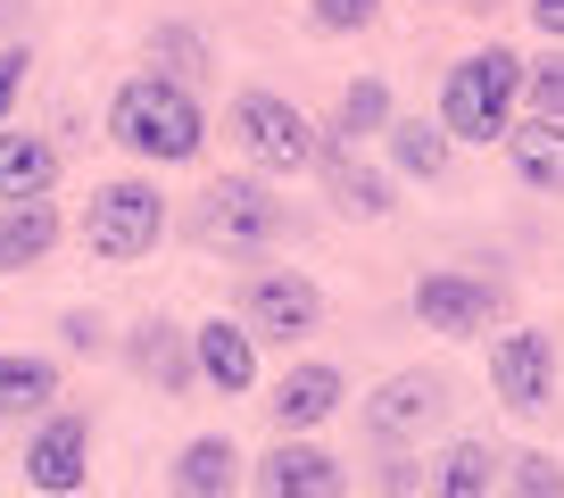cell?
Instances as JSON below:
<instances>
[{
	"mask_svg": "<svg viewBox=\"0 0 564 498\" xmlns=\"http://www.w3.org/2000/svg\"><path fill=\"white\" fill-rule=\"evenodd\" d=\"M108 133H117L133 159H150V166H192L199 150H208L199 91L166 84V75H133V84L108 100Z\"/></svg>",
	"mask_w": 564,
	"mask_h": 498,
	"instance_id": "6da1fadb",
	"label": "cell"
},
{
	"mask_svg": "<svg viewBox=\"0 0 564 498\" xmlns=\"http://www.w3.org/2000/svg\"><path fill=\"white\" fill-rule=\"evenodd\" d=\"M514 108H523V58L507 51V42H490V51L457 58L441 84V133L448 142H507Z\"/></svg>",
	"mask_w": 564,
	"mask_h": 498,
	"instance_id": "7a4b0ae2",
	"label": "cell"
},
{
	"mask_svg": "<svg viewBox=\"0 0 564 498\" xmlns=\"http://www.w3.org/2000/svg\"><path fill=\"white\" fill-rule=\"evenodd\" d=\"M166 232V199L150 175H124V183H100L84 208V241L91 258H117V267H133V258H150Z\"/></svg>",
	"mask_w": 564,
	"mask_h": 498,
	"instance_id": "3957f363",
	"label": "cell"
},
{
	"mask_svg": "<svg viewBox=\"0 0 564 498\" xmlns=\"http://www.w3.org/2000/svg\"><path fill=\"white\" fill-rule=\"evenodd\" d=\"M232 133H241V150L265 166V175H300V166H316V150H324L316 124L282 100V91H258V84L232 100Z\"/></svg>",
	"mask_w": 564,
	"mask_h": 498,
	"instance_id": "277c9868",
	"label": "cell"
},
{
	"mask_svg": "<svg viewBox=\"0 0 564 498\" xmlns=\"http://www.w3.org/2000/svg\"><path fill=\"white\" fill-rule=\"evenodd\" d=\"M324 324V291L307 283L300 267H258L249 274V291H241V333L249 340H307Z\"/></svg>",
	"mask_w": 564,
	"mask_h": 498,
	"instance_id": "5b68a950",
	"label": "cell"
},
{
	"mask_svg": "<svg viewBox=\"0 0 564 498\" xmlns=\"http://www.w3.org/2000/svg\"><path fill=\"white\" fill-rule=\"evenodd\" d=\"M415 316H423V333L474 340V333H490V324L507 316V291H498L490 274H465V267H432V274L415 283Z\"/></svg>",
	"mask_w": 564,
	"mask_h": 498,
	"instance_id": "8992f818",
	"label": "cell"
},
{
	"mask_svg": "<svg viewBox=\"0 0 564 498\" xmlns=\"http://www.w3.org/2000/svg\"><path fill=\"white\" fill-rule=\"evenodd\" d=\"M199 232L225 241V249H274L282 232H291V208H282L258 175H225V183H208V216H199Z\"/></svg>",
	"mask_w": 564,
	"mask_h": 498,
	"instance_id": "52a82bcc",
	"label": "cell"
},
{
	"mask_svg": "<svg viewBox=\"0 0 564 498\" xmlns=\"http://www.w3.org/2000/svg\"><path fill=\"white\" fill-rule=\"evenodd\" d=\"M490 391L507 399L514 415H540L556 399V340L547 333H507L490 349Z\"/></svg>",
	"mask_w": 564,
	"mask_h": 498,
	"instance_id": "ba28073f",
	"label": "cell"
},
{
	"mask_svg": "<svg viewBox=\"0 0 564 498\" xmlns=\"http://www.w3.org/2000/svg\"><path fill=\"white\" fill-rule=\"evenodd\" d=\"M448 415V382L441 374H390L382 391L366 399V432L373 441H423Z\"/></svg>",
	"mask_w": 564,
	"mask_h": 498,
	"instance_id": "9c48e42d",
	"label": "cell"
},
{
	"mask_svg": "<svg viewBox=\"0 0 564 498\" xmlns=\"http://www.w3.org/2000/svg\"><path fill=\"white\" fill-rule=\"evenodd\" d=\"M349 490V465L316 441H282L258 457V498H340Z\"/></svg>",
	"mask_w": 564,
	"mask_h": 498,
	"instance_id": "30bf717a",
	"label": "cell"
},
{
	"mask_svg": "<svg viewBox=\"0 0 564 498\" xmlns=\"http://www.w3.org/2000/svg\"><path fill=\"white\" fill-rule=\"evenodd\" d=\"M84 465H91V415H51V424L25 441V481L51 498L84 490Z\"/></svg>",
	"mask_w": 564,
	"mask_h": 498,
	"instance_id": "8fae6325",
	"label": "cell"
},
{
	"mask_svg": "<svg viewBox=\"0 0 564 498\" xmlns=\"http://www.w3.org/2000/svg\"><path fill=\"white\" fill-rule=\"evenodd\" d=\"M340 399H349L340 366H291L274 382V399H265V415L282 424V441H300V432H316L324 415H340Z\"/></svg>",
	"mask_w": 564,
	"mask_h": 498,
	"instance_id": "7c38bea8",
	"label": "cell"
},
{
	"mask_svg": "<svg viewBox=\"0 0 564 498\" xmlns=\"http://www.w3.org/2000/svg\"><path fill=\"white\" fill-rule=\"evenodd\" d=\"M124 357H133V374H141V382H159L166 399H183V391L199 382L192 333H183V324H166V316H141L133 333H124Z\"/></svg>",
	"mask_w": 564,
	"mask_h": 498,
	"instance_id": "4fadbf2b",
	"label": "cell"
},
{
	"mask_svg": "<svg viewBox=\"0 0 564 498\" xmlns=\"http://www.w3.org/2000/svg\"><path fill=\"white\" fill-rule=\"evenodd\" d=\"M192 366H199V382H216L225 399H241L249 382H258V340H249L241 324L216 316V324H199V333H192Z\"/></svg>",
	"mask_w": 564,
	"mask_h": 498,
	"instance_id": "5bb4252c",
	"label": "cell"
},
{
	"mask_svg": "<svg viewBox=\"0 0 564 498\" xmlns=\"http://www.w3.org/2000/svg\"><path fill=\"white\" fill-rule=\"evenodd\" d=\"M507 166L523 192H564V124H540V117L507 124Z\"/></svg>",
	"mask_w": 564,
	"mask_h": 498,
	"instance_id": "9a60e30c",
	"label": "cell"
},
{
	"mask_svg": "<svg viewBox=\"0 0 564 498\" xmlns=\"http://www.w3.org/2000/svg\"><path fill=\"white\" fill-rule=\"evenodd\" d=\"M175 498H225L232 481H241V448L225 441V432H199V441H183V457H175Z\"/></svg>",
	"mask_w": 564,
	"mask_h": 498,
	"instance_id": "2e32d148",
	"label": "cell"
},
{
	"mask_svg": "<svg viewBox=\"0 0 564 498\" xmlns=\"http://www.w3.org/2000/svg\"><path fill=\"white\" fill-rule=\"evenodd\" d=\"M58 183V150L42 133H0V199L25 208V199H51Z\"/></svg>",
	"mask_w": 564,
	"mask_h": 498,
	"instance_id": "e0dca14e",
	"label": "cell"
},
{
	"mask_svg": "<svg viewBox=\"0 0 564 498\" xmlns=\"http://www.w3.org/2000/svg\"><path fill=\"white\" fill-rule=\"evenodd\" d=\"M58 249V208L51 199H25V208H0V274H25Z\"/></svg>",
	"mask_w": 564,
	"mask_h": 498,
	"instance_id": "ac0fdd59",
	"label": "cell"
},
{
	"mask_svg": "<svg viewBox=\"0 0 564 498\" xmlns=\"http://www.w3.org/2000/svg\"><path fill=\"white\" fill-rule=\"evenodd\" d=\"M316 166H324V183H333V199L349 216H390V175H382V166H366L357 150H340V142H324Z\"/></svg>",
	"mask_w": 564,
	"mask_h": 498,
	"instance_id": "d6986e66",
	"label": "cell"
},
{
	"mask_svg": "<svg viewBox=\"0 0 564 498\" xmlns=\"http://www.w3.org/2000/svg\"><path fill=\"white\" fill-rule=\"evenodd\" d=\"M51 399H58V366H51V357H25V349L0 357V424H18V415H42Z\"/></svg>",
	"mask_w": 564,
	"mask_h": 498,
	"instance_id": "ffe728a7",
	"label": "cell"
},
{
	"mask_svg": "<svg viewBox=\"0 0 564 498\" xmlns=\"http://www.w3.org/2000/svg\"><path fill=\"white\" fill-rule=\"evenodd\" d=\"M382 142H390V166H406V175H423V183L448 166V133H441V124H423V117H390Z\"/></svg>",
	"mask_w": 564,
	"mask_h": 498,
	"instance_id": "44dd1931",
	"label": "cell"
},
{
	"mask_svg": "<svg viewBox=\"0 0 564 498\" xmlns=\"http://www.w3.org/2000/svg\"><path fill=\"white\" fill-rule=\"evenodd\" d=\"M490 481H498L490 441H457L441 465H432V498H490Z\"/></svg>",
	"mask_w": 564,
	"mask_h": 498,
	"instance_id": "7402d4cb",
	"label": "cell"
},
{
	"mask_svg": "<svg viewBox=\"0 0 564 498\" xmlns=\"http://www.w3.org/2000/svg\"><path fill=\"white\" fill-rule=\"evenodd\" d=\"M390 124V84L382 75H357L349 91H340V108H333V142L349 150V142H366V133H382Z\"/></svg>",
	"mask_w": 564,
	"mask_h": 498,
	"instance_id": "603a6c76",
	"label": "cell"
},
{
	"mask_svg": "<svg viewBox=\"0 0 564 498\" xmlns=\"http://www.w3.org/2000/svg\"><path fill=\"white\" fill-rule=\"evenodd\" d=\"M150 58H159V67H166V84H183V91H192L199 75H208V42H199L192 25H159V34H150Z\"/></svg>",
	"mask_w": 564,
	"mask_h": 498,
	"instance_id": "cb8c5ba5",
	"label": "cell"
},
{
	"mask_svg": "<svg viewBox=\"0 0 564 498\" xmlns=\"http://www.w3.org/2000/svg\"><path fill=\"white\" fill-rule=\"evenodd\" d=\"M523 108H531L540 124H564V51L523 58Z\"/></svg>",
	"mask_w": 564,
	"mask_h": 498,
	"instance_id": "d4e9b609",
	"label": "cell"
},
{
	"mask_svg": "<svg viewBox=\"0 0 564 498\" xmlns=\"http://www.w3.org/2000/svg\"><path fill=\"white\" fill-rule=\"evenodd\" d=\"M498 465H507V498H564V465L547 448H514Z\"/></svg>",
	"mask_w": 564,
	"mask_h": 498,
	"instance_id": "484cf974",
	"label": "cell"
},
{
	"mask_svg": "<svg viewBox=\"0 0 564 498\" xmlns=\"http://www.w3.org/2000/svg\"><path fill=\"white\" fill-rule=\"evenodd\" d=\"M307 18H316V34H357L382 18V0H307Z\"/></svg>",
	"mask_w": 564,
	"mask_h": 498,
	"instance_id": "4316f807",
	"label": "cell"
},
{
	"mask_svg": "<svg viewBox=\"0 0 564 498\" xmlns=\"http://www.w3.org/2000/svg\"><path fill=\"white\" fill-rule=\"evenodd\" d=\"M25 67H34L25 51H0V124H9V108H18V91H25Z\"/></svg>",
	"mask_w": 564,
	"mask_h": 498,
	"instance_id": "83f0119b",
	"label": "cell"
},
{
	"mask_svg": "<svg viewBox=\"0 0 564 498\" xmlns=\"http://www.w3.org/2000/svg\"><path fill=\"white\" fill-rule=\"evenodd\" d=\"M100 316H84V307H75V316H67V349H100Z\"/></svg>",
	"mask_w": 564,
	"mask_h": 498,
	"instance_id": "f1b7e54d",
	"label": "cell"
},
{
	"mask_svg": "<svg viewBox=\"0 0 564 498\" xmlns=\"http://www.w3.org/2000/svg\"><path fill=\"white\" fill-rule=\"evenodd\" d=\"M531 25H540L547 42H564V0H531Z\"/></svg>",
	"mask_w": 564,
	"mask_h": 498,
	"instance_id": "f546056e",
	"label": "cell"
},
{
	"mask_svg": "<svg viewBox=\"0 0 564 498\" xmlns=\"http://www.w3.org/2000/svg\"><path fill=\"white\" fill-rule=\"evenodd\" d=\"M457 9H474V18H490V9H498V0H457Z\"/></svg>",
	"mask_w": 564,
	"mask_h": 498,
	"instance_id": "4dcf8cb0",
	"label": "cell"
},
{
	"mask_svg": "<svg viewBox=\"0 0 564 498\" xmlns=\"http://www.w3.org/2000/svg\"><path fill=\"white\" fill-rule=\"evenodd\" d=\"M448 9H457V0H448Z\"/></svg>",
	"mask_w": 564,
	"mask_h": 498,
	"instance_id": "1f68e13d",
	"label": "cell"
}]
</instances>
